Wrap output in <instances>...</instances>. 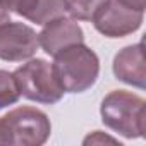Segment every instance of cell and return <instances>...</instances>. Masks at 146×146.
<instances>
[{"label": "cell", "mask_w": 146, "mask_h": 146, "mask_svg": "<svg viewBox=\"0 0 146 146\" xmlns=\"http://www.w3.org/2000/svg\"><path fill=\"white\" fill-rule=\"evenodd\" d=\"M9 21H11V12L5 11L2 5H0V26H4V24L9 23Z\"/></svg>", "instance_id": "obj_14"}, {"label": "cell", "mask_w": 146, "mask_h": 146, "mask_svg": "<svg viewBox=\"0 0 146 146\" xmlns=\"http://www.w3.org/2000/svg\"><path fill=\"white\" fill-rule=\"evenodd\" d=\"M53 74L64 93H84L100 76V58L84 43L64 48L53 57Z\"/></svg>", "instance_id": "obj_1"}, {"label": "cell", "mask_w": 146, "mask_h": 146, "mask_svg": "<svg viewBox=\"0 0 146 146\" xmlns=\"http://www.w3.org/2000/svg\"><path fill=\"white\" fill-rule=\"evenodd\" d=\"M0 120L5 146H41L52 132L48 115L35 107H17Z\"/></svg>", "instance_id": "obj_4"}, {"label": "cell", "mask_w": 146, "mask_h": 146, "mask_svg": "<svg viewBox=\"0 0 146 146\" xmlns=\"http://www.w3.org/2000/svg\"><path fill=\"white\" fill-rule=\"evenodd\" d=\"M0 146H5V137H4V131H2V120H0Z\"/></svg>", "instance_id": "obj_15"}, {"label": "cell", "mask_w": 146, "mask_h": 146, "mask_svg": "<svg viewBox=\"0 0 146 146\" xmlns=\"http://www.w3.org/2000/svg\"><path fill=\"white\" fill-rule=\"evenodd\" d=\"M84 144H96V143H113V144H117L119 141L117 139H113V137H110V136H103V132L102 131H95L93 134H90L84 141H83ZM120 144V143H119Z\"/></svg>", "instance_id": "obj_12"}, {"label": "cell", "mask_w": 146, "mask_h": 146, "mask_svg": "<svg viewBox=\"0 0 146 146\" xmlns=\"http://www.w3.org/2000/svg\"><path fill=\"white\" fill-rule=\"evenodd\" d=\"M105 0H64L65 12L76 21H91Z\"/></svg>", "instance_id": "obj_10"}, {"label": "cell", "mask_w": 146, "mask_h": 146, "mask_svg": "<svg viewBox=\"0 0 146 146\" xmlns=\"http://www.w3.org/2000/svg\"><path fill=\"white\" fill-rule=\"evenodd\" d=\"M14 14L43 26L55 17L65 16V4L64 0H17Z\"/></svg>", "instance_id": "obj_9"}, {"label": "cell", "mask_w": 146, "mask_h": 146, "mask_svg": "<svg viewBox=\"0 0 146 146\" xmlns=\"http://www.w3.org/2000/svg\"><path fill=\"white\" fill-rule=\"evenodd\" d=\"M102 122L113 132L137 139L146 132V102L125 90L110 91L100 105Z\"/></svg>", "instance_id": "obj_2"}, {"label": "cell", "mask_w": 146, "mask_h": 146, "mask_svg": "<svg viewBox=\"0 0 146 146\" xmlns=\"http://www.w3.org/2000/svg\"><path fill=\"white\" fill-rule=\"evenodd\" d=\"M144 19V12L132 11L117 0H105L95 12L91 23L95 29L107 38H124L136 33Z\"/></svg>", "instance_id": "obj_5"}, {"label": "cell", "mask_w": 146, "mask_h": 146, "mask_svg": "<svg viewBox=\"0 0 146 146\" xmlns=\"http://www.w3.org/2000/svg\"><path fill=\"white\" fill-rule=\"evenodd\" d=\"M38 48V33L31 26L14 21L0 26V60L24 62L35 57Z\"/></svg>", "instance_id": "obj_6"}, {"label": "cell", "mask_w": 146, "mask_h": 146, "mask_svg": "<svg viewBox=\"0 0 146 146\" xmlns=\"http://www.w3.org/2000/svg\"><path fill=\"white\" fill-rule=\"evenodd\" d=\"M122 5L132 9V11H137V12H144V0H117Z\"/></svg>", "instance_id": "obj_13"}, {"label": "cell", "mask_w": 146, "mask_h": 146, "mask_svg": "<svg viewBox=\"0 0 146 146\" xmlns=\"http://www.w3.org/2000/svg\"><path fill=\"white\" fill-rule=\"evenodd\" d=\"M113 74L119 81L134 86L137 90L146 88V64H144V52L143 43L129 45L119 50L113 57Z\"/></svg>", "instance_id": "obj_8"}, {"label": "cell", "mask_w": 146, "mask_h": 146, "mask_svg": "<svg viewBox=\"0 0 146 146\" xmlns=\"http://www.w3.org/2000/svg\"><path fill=\"white\" fill-rule=\"evenodd\" d=\"M21 98L12 72L0 69V110L17 103Z\"/></svg>", "instance_id": "obj_11"}, {"label": "cell", "mask_w": 146, "mask_h": 146, "mask_svg": "<svg viewBox=\"0 0 146 146\" xmlns=\"http://www.w3.org/2000/svg\"><path fill=\"white\" fill-rule=\"evenodd\" d=\"M12 76L17 84L19 95L26 100L43 105H53L64 98V90L60 88L53 74V67L45 58L31 57L29 60H24V64L12 72Z\"/></svg>", "instance_id": "obj_3"}, {"label": "cell", "mask_w": 146, "mask_h": 146, "mask_svg": "<svg viewBox=\"0 0 146 146\" xmlns=\"http://www.w3.org/2000/svg\"><path fill=\"white\" fill-rule=\"evenodd\" d=\"M38 43L46 55L55 57L64 48L84 43V31L72 17H55L43 24V29L38 33Z\"/></svg>", "instance_id": "obj_7"}]
</instances>
